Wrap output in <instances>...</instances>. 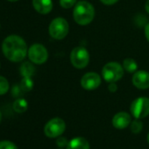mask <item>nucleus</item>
Returning <instances> with one entry per match:
<instances>
[{
    "label": "nucleus",
    "mask_w": 149,
    "mask_h": 149,
    "mask_svg": "<svg viewBox=\"0 0 149 149\" xmlns=\"http://www.w3.org/2000/svg\"><path fill=\"white\" fill-rule=\"evenodd\" d=\"M2 50L5 56L13 62L23 61L27 54L26 41L18 35H10L6 37L3 41Z\"/></svg>",
    "instance_id": "1"
},
{
    "label": "nucleus",
    "mask_w": 149,
    "mask_h": 149,
    "mask_svg": "<svg viewBox=\"0 0 149 149\" xmlns=\"http://www.w3.org/2000/svg\"><path fill=\"white\" fill-rule=\"evenodd\" d=\"M95 17L94 6L86 0H81L77 3L73 10V18L80 26H87L92 22Z\"/></svg>",
    "instance_id": "2"
},
{
    "label": "nucleus",
    "mask_w": 149,
    "mask_h": 149,
    "mask_svg": "<svg viewBox=\"0 0 149 149\" xmlns=\"http://www.w3.org/2000/svg\"><path fill=\"white\" fill-rule=\"evenodd\" d=\"M125 69L121 64L117 61L106 63L102 69V76L104 81L108 83H116L124 76Z\"/></svg>",
    "instance_id": "3"
},
{
    "label": "nucleus",
    "mask_w": 149,
    "mask_h": 149,
    "mask_svg": "<svg viewBox=\"0 0 149 149\" xmlns=\"http://www.w3.org/2000/svg\"><path fill=\"white\" fill-rule=\"evenodd\" d=\"M69 31V26L68 21L63 18H56L52 20L49 25L48 32L50 36L54 40L64 39Z\"/></svg>",
    "instance_id": "4"
},
{
    "label": "nucleus",
    "mask_w": 149,
    "mask_h": 149,
    "mask_svg": "<svg viewBox=\"0 0 149 149\" xmlns=\"http://www.w3.org/2000/svg\"><path fill=\"white\" fill-rule=\"evenodd\" d=\"M71 64L77 68L82 69L88 66L90 62V54L84 47H74L70 53Z\"/></svg>",
    "instance_id": "5"
},
{
    "label": "nucleus",
    "mask_w": 149,
    "mask_h": 149,
    "mask_svg": "<svg viewBox=\"0 0 149 149\" xmlns=\"http://www.w3.org/2000/svg\"><path fill=\"white\" fill-rule=\"evenodd\" d=\"M132 115L138 119L144 118L149 115V98L140 97L132 101L130 107Z\"/></svg>",
    "instance_id": "6"
},
{
    "label": "nucleus",
    "mask_w": 149,
    "mask_h": 149,
    "mask_svg": "<svg viewBox=\"0 0 149 149\" xmlns=\"http://www.w3.org/2000/svg\"><path fill=\"white\" fill-rule=\"evenodd\" d=\"M66 129V124L63 119L60 118H54L50 119L44 127L45 135L48 138H58L61 136Z\"/></svg>",
    "instance_id": "7"
},
{
    "label": "nucleus",
    "mask_w": 149,
    "mask_h": 149,
    "mask_svg": "<svg viewBox=\"0 0 149 149\" xmlns=\"http://www.w3.org/2000/svg\"><path fill=\"white\" fill-rule=\"evenodd\" d=\"M28 57L34 64H43L48 58V52L47 48L39 43H35L28 49Z\"/></svg>",
    "instance_id": "8"
},
{
    "label": "nucleus",
    "mask_w": 149,
    "mask_h": 149,
    "mask_svg": "<svg viewBox=\"0 0 149 149\" xmlns=\"http://www.w3.org/2000/svg\"><path fill=\"white\" fill-rule=\"evenodd\" d=\"M101 84V77L97 73L88 72L84 74L81 79V85L84 90L93 91L97 89Z\"/></svg>",
    "instance_id": "9"
},
{
    "label": "nucleus",
    "mask_w": 149,
    "mask_h": 149,
    "mask_svg": "<svg viewBox=\"0 0 149 149\" xmlns=\"http://www.w3.org/2000/svg\"><path fill=\"white\" fill-rule=\"evenodd\" d=\"M132 84L139 90L149 88V73L146 70H137L132 78Z\"/></svg>",
    "instance_id": "10"
},
{
    "label": "nucleus",
    "mask_w": 149,
    "mask_h": 149,
    "mask_svg": "<svg viewBox=\"0 0 149 149\" xmlns=\"http://www.w3.org/2000/svg\"><path fill=\"white\" fill-rule=\"evenodd\" d=\"M131 116L125 111L117 113L112 118V125L117 129H125L131 124Z\"/></svg>",
    "instance_id": "11"
},
{
    "label": "nucleus",
    "mask_w": 149,
    "mask_h": 149,
    "mask_svg": "<svg viewBox=\"0 0 149 149\" xmlns=\"http://www.w3.org/2000/svg\"><path fill=\"white\" fill-rule=\"evenodd\" d=\"M33 6L36 12L40 14H47L53 9L52 0H33Z\"/></svg>",
    "instance_id": "12"
},
{
    "label": "nucleus",
    "mask_w": 149,
    "mask_h": 149,
    "mask_svg": "<svg viewBox=\"0 0 149 149\" xmlns=\"http://www.w3.org/2000/svg\"><path fill=\"white\" fill-rule=\"evenodd\" d=\"M67 149H90V144L86 139L76 137L68 141Z\"/></svg>",
    "instance_id": "13"
},
{
    "label": "nucleus",
    "mask_w": 149,
    "mask_h": 149,
    "mask_svg": "<svg viewBox=\"0 0 149 149\" xmlns=\"http://www.w3.org/2000/svg\"><path fill=\"white\" fill-rule=\"evenodd\" d=\"M19 70H20L21 76L23 77H31L33 74H34L35 68H34L33 65L31 62L26 61V62L21 64Z\"/></svg>",
    "instance_id": "14"
},
{
    "label": "nucleus",
    "mask_w": 149,
    "mask_h": 149,
    "mask_svg": "<svg viewBox=\"0 0 149 149\" xmlns=\"http://www.w3.org/2000/svg\"><path fill=\"white\" fill-rule=\"evenodd\" d=\"M13 110L18 113H23L25 112L28 108L27 101L24 98H18L13 103Z\"/></svg>",
    "instance_id": "15"
},
{
    "label": "nucleus",
    "mask_w": 149,
    "mask_h": 149,
    "mask_svg": "<svg viewBox=\"0 0 149 149\" xmlns=\"http://www.w3.org/2000/svg\"><path fill=\"white\" fill-rule=\"evenodd\" d=\"M123 68L128 73H135L138 69V64L133 59L126 58L123 61Z\"/></svg>",
    "instance_id": "16"
},
{
    "label": "nucleus",
    "mask_w": 149,
    "mask_h": 149,
    "mask_svg": "<svg viewBox=\"0 0 149 149\" xmlns=\"http://www.w3.org/2000/svg\"><path fill=\"white\" fill-rule=\"evenodd\" d=\"M20 87L24 92H28L33 88V81L31 77H23L20 82Z\"/></svg>",
    "instance_id": "17"
},
{
    "label": "nucleus",
    "mask_w": 149,
    "mask_h": 149,
    "mask_svg": "<svg viewBox=\"0 0 149 149\" xmlns=\"http://www.w3.org/2000/svg\"><path fill=\"white\" fill-rule=\"evenodd\" d=\"M143 129V124L142 122L136 118L132 122H131V131L132 133H139Z\"/></svg>",
    "instance_id": "18"
},
{
    "label": "nucleus",
    "mask_w": 149,
    "mask_h": 149,
    "mask_svg": "<svg viewBox=\"0 0 149 149\" xmlns=\"http://www.w3.org/2000/svg\"><path fill=\"white\" fill-rule=\"evenodd\" d=\"M9 91V83L8 81L3 77H0V95H4L7 93Z\"/></svg>",
    "instance_id": "19"
},
{
    "label": "nucleus",
    "mask_w": 149,
    "mask_h": 149,
    "mask_svg": "<svg viewBox=\"0 0 149 149\" xmlns=\"http://www.w3.org/2000/svg\"><path fill=\"white\" fill-rule=\"evenodd\" d=\"M77 0H60V5L64 9H70L74 7L77 5Z\"/></svg>",
    "instance_id": "20"
},
{
    "label": "nucleus",
    "mask_w": 149,
    "mask_h": 149,
    "mask_svg": "<svg viewBox=\"0 0 149 149\" xmlns=\"http://www.w3.org/2000/svg\"><path fill=\"white\" fill-rule=\"evenodd\" d=\"M0 149H18L17 146L9 140L0 141Z\"/></svg>",
    "instance_id": "21"
},
{
    "label": "nucleus",
    "mask_w": 149,
    "mask_h": 149,
    "mask_svg": "<svg viewBox=\"0 0 149 149\" xmlns=\"http://www.w3.org/2000/svg\"><path fill=\"white\" fill-rule=\"evenodd\" d=\"M23 92H24V91H22L20 85H19H19H14V86L13 87L12 94H13V96L14 97H20V96L23 94Z\"/></svg>",
    "instance_id": "22"
},
{
    "label": "nucleus",
    "mask_w": 149,
    "mask_h": 149,
    "mask_svg": "<svg viewBox=\"0 0 149 149\" xmlns=\"http://www.w3.org/2000/svg\"><path fill=\"white\" fill-rule=\"evenodd\" d=\"M68 144V139H67L65 137L59 136V137L57 138V139H56V145H57L59 147H61V148L67 146Z\"/></svg>",
    "instance_id": "23"
},
{
    "label": "nucleus",
    "mask_w": 149,
    "mask_h": 149,
    "mask_svg": "<svg viewBox=\"0 0 149 149\" xmlns=\"http://www.w3.org/2000/svg\"><path fill=\"white\" fill-rule=\"evenodd\" d=\"M108 90H109L110 92H112V93L116 92L117 90H118V86H117V84L115 83H110V84L108 86Z\"/></svg>",
    "instance_id": "24"
},
{
    "label": "nucleus",
    "mask_w": 149,
    "mask_h": 149,
    "mask_svg": "<svg viewBox=\"0 0 149 149\" xmlns=\"http://www.w3.org/2000/svg\"><path fill=\"white\" fill-rule=\"evenodd\" d=\"M100 1L105 6H112L114 4H116L118 0H100Z\"/></svg>",
    "instance_id": "25"
},
{
    "label": "nucleus",
    "mask_w": 149,
    "mask_h": 149,
    "mask_svg": "<svg viewBox=\"0 0 149 149\" xmlns=\"http://www.w3.org/2000/svg\"><path fill=\"white\" fill-rule=\"evenodd\" d=\"M145 36H146V40L149 42V23L146 24V26H145Z\"/></svg>",
    "instance_id": "26"
},
{
    "label": "nucleus",
    "mask_w": 149,
    "mask_h": 149,
    "mask_svg": "<svg viewBox=\"0 0 149 149\" xmlns=\"http://www.w3.org/2000/svg\"><path fill=\"white\" fill-rule=\"evenodd\" d=\"M145 9H146V12L149 14V0L146 2V5H145Z\"/></svg>",
    "instance_id": "27"
},
{
    "label": "nucleus",
    "mask_w": 149,
    "mask_h": 149,
    "mask_svg": "<svg viewBox=\"0 0 149 149\" xmlns=\"http://www.w3.org/2000/svg\"><path fill=\"white\" fill-rule=\"evenodd\" d=\"M8 1H10V2H17V1H19V0H8Z\"/></svg>",
    "instance_id": "28"
},
{
    "label": "nucleus",
    "mask_w": 149,
    "mask_h": 149,
    "mask_svg": "<svg viewBox=\"0 0 149 149\" xmlns=\"http://www.w3.org/2000/svg\"><path fill=\"white\" fill-rule=\"evenodd\" d=\"M1 119H2V114H1V111H0V122H1Z\"/></svg>",
    "instance_id": "29"
},
{
    "label": "nucleus",
    "mask_w": 149,
    "mask_h": 149,
    "mask_svg": "<svg viewBox=\"0 0 149 149\" xmlns=\"http://www.w3.org/2000/svg\"><path fill=\"white\" fill-rule=\"evenodd\" d=\"M147 141H148V143H149V133L147 134Z\"/></svg>",
    "instance_id": "30"
}]
</instances>
